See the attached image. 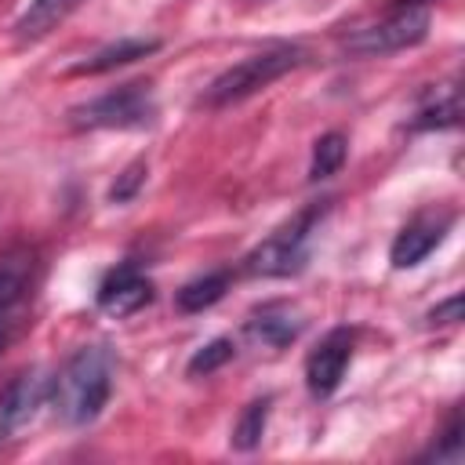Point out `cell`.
Segmentation results:
<instances>
[{
  "instance_id": "cell-1",
  "label": "cell",
  "mask_w": 465,
  "mask_h": 465,
  "mask_svg": "<svg viewBox=\"0 0 465 465\" xmlns=\"http://www.w3.org/2000/svg\"><path fill=\"white\" fill-rule=\"evenodd\" d=\"M47 396L65 425L94 421L113 396V352L105 345H80L54 374Z\"/></svg>"
},
{
  "instance_id": "cell-2",
  "label": "cell",
  "mask_w": 465,
  "mask_h": 465,
  "mask_svg": "<svg viewBox=\"0 0 465 465\" xmlns=\"http://www.w3.org/2000/svg\"><path fill=\"white\" fill-rule=\"evenodd\" d=\"M305 51L298 44H272V47H262L247 58H240L236 65H229L225 73H218L207 91H203V105L211 109H222V105H232V102H243L258 91H265L272 80H280L283 73H291L294 65H302Z\"/></svg>"
},
{
  "instance_id": "cell-3",
  "label": "cell",
  "mask_w": 465,
  "mask_h": 465,
  "mask_svg": "<svg viewBox=\"0 0 465 465\" xmlns=\"http://www.w3.org/2000/svg\"><path fill=\"white\" fill-rule=\"evenodd\" d=\"M327 203H309L305 211H298L291 222H283L276 232H269L247 258H243V272L247 276H291L305 265L309 258V240L312 229L320 225Z\"/></svg>"
},
{
  "instance_id": "cell-4",
  "label": "cell",
  "mask_w": 465,
  "mask_h": 465,
  "mask_svg": "<svg viewBox=\"0 0 465 465\" xmlns=\"http://www.w3.org/2000/svg\"><path fill=\"white\" fill-rule=\"evenodd\" d=\"M156 120V98L149 84H124L84 105L69 109V124L80 131H134Z\"/></svg>"
},
{
  "instance_id": "cell-5",
  "label": "cell",
  "mask_w": 465,
  "mask_h": 465,
  "mask_svg": "<svg viewBox=\"0 0 465 465\" xmlns=\"http://www.w3.org/2000/svg\"><path fill=\"white\" fill-rule=\"evenodd\" d=\"M40 283V262L36 251L15 247L0 254V352L11 349V341L25 331L33 298Z\"/></svg>"
},
{
  "instance_id": "cell-6",
  "label": "cell",
  "mask_w": 465,
  "mask_h": 465,
  "mask_svg": "<svg viewBox=\"0 0 465 465\" xmlns=\"http://www.w3.org/2000/svg\"><path fill=\"white\" fill-rule=\"evenodd\" d=\"M425 33H429V4L403 0L381 22L363 25L352 36H345V51L356 58H378V54H392V51L421 44Z\"/></svg>"
},
{
  "instance_id": "cell-7",
  "label": "cell",
  "mask_w": 465,
  "mask_h": 465,
  "mask_svg": "<svg viewBox=\"0 0 465 465\" xmlns=\"http://www.w3.org/2000/svg\"><path fill=\"white\" fill-rule=\"evenodd\" d=\"M450 225H454V214L443 211V207L418 211V214L396 232V240H392V247H389V262H392L396 269H414V265H421V262L447 240Z\"/></svg>"
},
{
  "instance_id": "cell-8",
  "label": "cell",
  "mask_w": 465,
  "mask_h": 465,
  "mask_svg": "<svg viewBox=\"0 0 465 465\" xmlns=\"http://www.w3.org/2000/svg\"><path fill=\"white\" fill-rule=\"evenodd\" d=\"M352 360V331L349 327H331L316 349L305 356V385L316 400H327L341 378H345V367Z\"/></svg>"
},
{
  "instance_id": "cell-9",
  "label": "cell",
  "mask_w": 465,
  "mask_h": 465,
  "mask_svg": "<svg viewBox=\"0 0 465 465\" xmlns=\"http://www.w3.org/2000/svg\"><path fill=\"white\" fill-rule=\"evenodd\" d=\"M47 389H51V385H47V378H44L36 367L15 374V378L4 385V392H0V443L11 440V436H18V432L36 418V411H40L44 400H47Z\"/></svg>"
},
{
  "instance_id": "cell-10",
  "label": "cell",
  "mask_w": 465,
  "mask_h": 465,
  "mask_svg": "<svg viewBox=\"0 0 465 465\" xmlns=\"http://www.w3.org/2000/svg\"><path fill=\"white\" fill-rule=\"evenodd\" d=\"M153 294H156V291H153V280H149L134 262H120V265L109 269L105 280L98 283L94 302H98L102 312L124 320V316H134L138 309H145V305L153 302Z\"/></svg>"
},
{
  "instance_id": "cell-11",
  "label": "cell",
  "mask_w": 465,
  "mask_h": 465,
  "mask_svg": "<svg viewBox=\"0 0 465 465\" xmlns=\"http://www.w3.org/2000/svg\"><path fill=\"white\" fill-rule=\"evenodd\" d=\"M302 327H305L302 312H298L294 305H287V302H265V305L254 309V312L247 316V323H243L247 338H251L254 345H265V349H283V345H291V341L302 334Z\"/></svg>"
},
{
  "instance_id": "cell-12",
  "label": "cell",
  "mask_w": 465,
  "mask_h": 465,
  "mask_svg": "<svg viewBox=\"0 0 465 465\" xmlns=\"http://www.w3.org/2000/svg\"><path fill=\"white\" fill-rule=\"evenodd\" d=\"M156 47H160V40H149V36H124V40H116V44H109V47L87 54L84 62H76L73 73H76V76H98V73L120 69V65H127V62H138V58L153 54Z\"/></svg>"
},
{
  "instance_id": "cell-13",
  "label": "cell",
  "mask_w": 465,
  "mask_h": 465,
  "mask_svg": "<svg viewBox=\"0 0 465 465\" xmlns=\"http://www.w3.org/2000/svg\"><path fill=\"white\" fill-rule=\"evenodd\" d=\"M80 4L84 0H29V7L15 22V36L18 40H40V36L54 33Z\"/></svg>"
},
{
  "instance_id": "cell-14",
  "label": "cell",
  "mask_w": 465,
  "mask_h": 465,
  "mask_svg": "<svg viewBox=\"0 0 465 465\" xmlns=\"http://www.w3.org/2000/svg\"><path fill=\"white\" fill-rule=\"evenodd\" d=\"M461 116V87L458 84H440L425 102L421 109L414 113V131H443V127H454Z\"/></svg>"
},
{
  "instance_id": "cell-15",
  "label": "cell",
  "mask_w": 465,
  "mask_h": 465,
  "mask_svg": "<svg viewBox=\"0 0 465 465\" xmlns=\"http://www.w3.org/2000/svg\"><path fill=\"white\" fill-rule=\"evenodd\" d=\"M225 291H229V272H225V269L203 272V276L189 280V283L174 294V305H178L182 312H203V309H211L214 302H222Z\"/></svg>"
},
{
  "instance_id": "cell-16",
  "label": "cell",
  "mask_w": 465,
  "mask_h": 465,
  "mask_svg": "<svg viewBox=\"0 0 465 465\" xmlns=\"http://www.w3.org/2000/svg\"><path fill=\"white\" fill-rule=\"evenodd\" d=\"M269 396H262V400H251L243 411H240V418H236V425H232V447L236 450H254L258 443H262V432H265V421H269Z\"/></svg>"
},
{
  "instance_id": "cell-17",
  "label": "cell",
  "mask_w": 465,
  "mask_h": 465,
  "mask_svg": "<svg viewBox=\"0 0 465 465\" xmlns=\"http://www.w3.org/2000/svg\"><path fill=\"white\" fill-rule=\"evenodd\" d=\"M345 153H349V145H345V134H338V131H327V134H320L316 138V145H312V163H309V178L312 182H320V178H331L341 163H345Z\"/></svg>"
},
{
  "instance_id": "cell-18",
  "label": "cell",
  "mask_w": 465,
  "mask_h": 465,
  "mask_svg": "<svg viewBox=\"0 0 465 465\" xmlns=\"http://www.w3.org/2000/svg\"><path fill=\"white\" fill-rule=\"evenodd\" d=\"M232 352H236V345H232V338H214V341H207V345H200L193 356H189V363H185V371L193 374V378H200V374H214L222 363H229L232 360Z\"/></svg>"
},
{
  "instance_id": "cell-19",
  "label": "cell",
  "mask_w": 465,
  "mask_h": 465,
  "mask_svg": "<svg viewBox=\"0 0 465 465\" xmlns=\"http://www.w3.org/2000/svg\"><path fill=\"white\" fill-rule=\"evenodd\" d=\"M145 174H149L145 160L127 163V167L116 174V182H113V189H109V200H113V203H127V200H134V196H138V189L145 185Z\"/></svg>"
},
{
  "instance_id": "cell-20",
  "label": "cell",
  "mask_w": 465,
  "mask_h": 465,
  "mask_svg": "<svg viewBox=\"0 0 465 465\" xmlns=\"http://www.w3.org/2000/svg\"><path fill=\"white\" fill-rule=\"evenodd\" d=\"M432 454H436V461H458L461 458V414L458 411L450 414V421L443 429V440H440V447Z\"/></svg>"
},
{
  "instance_id": "cell-21",
  "label": "cell",
  "mask_w": 465,
  "mask_h": 465,
  "mask_svg": "<svg viewBox=\"0 0 465 465\" xmlns=\"http://www.w3.org/2000/svg\"><path fill=\"white\" fill-rule=\"evenodd\" d=\"M461 320V294H450L447 302H440L436 309H429V323L443 327V323H458Z\"/></svg>"
},
{
  "instance_id": "cell-22",
  "label": "cell",
  "mask_w": 465,
  "mask_h": 465,
  "mask_svg": "<svg viewBox=\"0 0 465 465\" xmlns=\"http://www.w3.org/2000/svg\"><path fill=\"white\" fill-rule=\"evenodd\" d=\"M418 4H425V0H418Z\"/></svg>"
}]
</instances>
